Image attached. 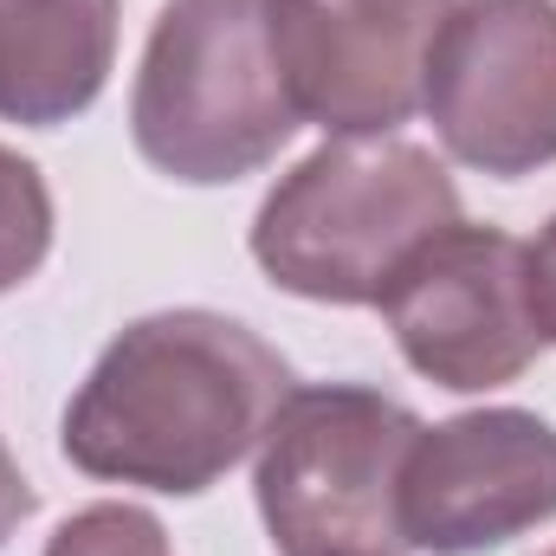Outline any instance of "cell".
<instances>
[{"instance_id": "cell-5", "label": "cell", "mask_w": 556, "mask_h": 556, "mask_svg": "<svg viewBox=\"0 0 556 556\" xmlns=\"http://www.w3.org/2000/svg\"><path fill=\"white\" fill-rule=\"evenodd\" d=\"M420 111L453 162L518 181L556 162V0H453Z\"/></svg>"}, {"instance_id": "cell-10", "label": "cell", "mask_w": 556, "mask_h": 556, "mask_svg": "<svg viewBox=\"0 0 556 556\" xmlns=\"http://www.w3.org/2000/svg\"><path fill=\"white\" fill-rule=\"evenodd\" d=\"M52 253V188L39 162L0 142V291H20Z\"/></svg>"}, {"instance_id": "cell-4", "label": "cell", "mask_w": 556, "mask_h": 556, "mask_svg": "<svg viewBox=\"0 0 556 556\" xmlns=\"http://www.w3.org/2000/svg\"><path fill=\"white\" fill-rule=\"evenodd\" d=\"M415 433V408L382 389H291L253 466L273 544L285 556H402V466Z\"/></svg>"}, {"instance_id": "cell-8", "label": "cell", "mask_w": 556, "mask_h": 556, "mask_svg": "<svg viewBox=\"0 0 556 556\" xmlns=\"http://www.w3.org/2000/svg\"><path fill=\"white\" fill-rule=\"evenodd\" d=\"M556 518V427L531 408H472L420 427L402 466V544L485 556Z\"/></svg>"}, {"instance_id": "cell-9", "label": "cell", "mask_w": 556, "mask_h": 556, "mask_svg": "<svg viewBox=\"0 0 556 556\" xmlns=\"http://www.w3.org/2000/svg\"><path fill=\"white\" fill-rule=\"evenodd\" d=\"M124 0H0V117L59 130L85 117L117 65Z\"/></svg>"}, {"instance_id": "cell-12", "label": "cell", "mask_w": 556, "mask_h": 556, "mask_svg": "<svg viewBox=\"0 0 556 556\" xmlns=\"http://www.w3.org/2000/svg\"><path fill=\"white\" fill-rule=\"evenodd\" d=\"M525 291H531L538 337H544V343H556V214H551V227L525 247Z\"/></svg>"}, {"instance_id": "cell-3", "label": "cell", "mask_w": 556, "mask_h": 556, "mask_svg": "<svg viewBox=\"0 0 556 556\" xmlns=\"http://www.w3.org/2000/svg\"><path fill=\"white\" fill-rule=\"evenodd\" d=\"M291 130L266 0H168L155 13L130 85V142L155 175L188 188L247 181Z\"/></svg>"}, {"instance_id": "cell-7", "label": "cell", "mask_w": 556, "mask_h": 556, "mask_svg": "<svg viewBox=\"0 0 556 556\" xmlns=\"http://www.w3.org/2000/svg\"><path fill=\"white\" fill-rule=\"evenodd\" d=\"M453 0H266L273 59L298 124L395 137L420 111L427 52Z\"/></svg>"}, {"instance_id": "cell-1", "label": "cell", "mask_w": 556, "mask_h": 556, "mask_svg": "<svg viewBox=\"0 0 556 556\" xmlns=\"http://www.w3.org/2000/svg\"><path fill=\"white\" fill-rule=\"evenodd\" d=\"M291 363L227 311H155L104 343L78 382L59 446L85 479L194 498L260 453Z\"/></svg>"}, {"instance_id": "cell-2", "label": "cell", "mask_w": 556, "mask_h": 556, "mask_svg": "<svg viewBox=\"0 0 556 556\" xmlns=\"http://www.w3.org/2000/svg\"><path fill=\"white\" fill-rule=\"evenodd\" d=\"M459 188L433 149L408 137H330L253 214V260L278 291L311 304H376L440 227Z\"/></svg>"}, {"instance_id": "cell-14", "label": "cell", "mask_w": 556, "mask_h": 556, "mask_svg": "<svg viewBox=\"0 0 556 556\" xmlns=\"http://www.w3.org/2000/svg\"><path fill=\"white\" fill-rule=\"evenodd\" d=\"M544 556H556V551H544Z\"/></svg>"}, {"instance_id": "cell-13", "label": "cell", "mask_w": 556, "mask_h": 556, "mask_svg": "<svg viewBox=\"0 0 556 556\" xmlns=\"http://www.w3.org/2000/svg\"><path fill=\"white\" fill-rule=\"evenodd\" d=\"M33 485H26V472L13 466V453H7V440H0V551H7V538L20 531V518H33Z\"/></svg>"}, {"instance_id": "cell-6", "label": "cell", "mask_w": 556, "mask_h": 556, "mask_svg": "<svg viewBox=\"0 0 556 556\" xmlns=\"http://www.w3.org/2000/svg\"><path fill=\"white\" fill-rule=\"evenodd\" d=\"M376 311L402 363L453 395L505 389L544 350L525 291V240H511L505 227H440L382 285Z\"/></svg>"}, {"instance_id": "cell-11", "label": "cell", "mask_w": 556, "mask_h": 556, "mask_svg": "<svg viewBox=\"0 0 556 556\" xmlns=\"http://www.w3.org/2000/svg\"><path fill=\"white\" fill-rule=\"evenodd\" d=\"M46 556H175L168 551V531L155 511L142 505H85L72 511L52 538H46Z\"/></svg>"}]
</instances>
